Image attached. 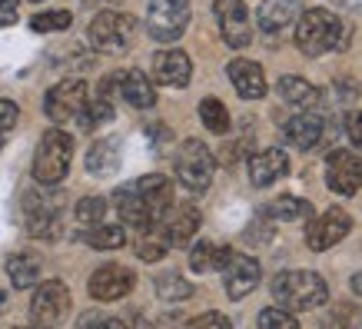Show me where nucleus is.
Here are the masks:
<instances>
[{
    "instance_id": "7c9ffc66",
    "label": "nucleus",
    "mask_w": 362,
    "mask_h": 329,
    "mask_svg": "<svg viewBox=\"0 0 362 329\" xmlns=\"http://www.w3.org/2000/svg\"><path fill=\"white\" fill-rule=\"evenodd\" d=\"M199 120H203V127H206L209 133L223 137V133L230 130V110H226V103H220L216 97H206L199 103Z\"/></svg>"
},
{
    "instance_id": "9b49d317",
    "label": "nucleus",
    "mask_w": 362,
    "mask_h": 329,
    "mask_svg": "<svg viewBox=\"0 0 362 329\" xmlns=\"http://www.w3.org/2000/svg\"><path fill=\"white\" fill-rule=\"evenodd\" d=\"M213 13H216V23H220V33H223V40H226V47L243 50V47L252 44L250 11H246L243 0H216Z\"/></svg>"
},
{
    "instance_id": "f257e3e1",
    "label": "nucleus",
    "mask_w": 362,
    "mask_h": 329,
    "mask_svg": "<svg viewBox=\"0 0 362 329\" xmlns=\"http://www.w3.org/2000/svg\"><path fill=\"white\" fill-rule=\"evenodd\" d=\"M273 296L289 313H309V309H319L326 303L329 286L316 270H286V273H276Z\"/></svg>"
},
{
    "instance_id": "39448f33",
    "label": "nucleus",
    "mask_w": 362,
    "mask_h": 329,
    "mask_svg": "<svg viewBox=\"0 0 362 329\" xmlns=\"http://www.w3.org/2000/svg\"><path fill=\"white\" fill-rule=\"evenodd\" d=\"M173 166H176V180H180L189 193H203V190L213 183V173H216V160H213L206 143H199V140L180 143Z\"/></svg>"
},
{
    "instance_id": "a878e982",
    "label": "nucleus",
    "mask_w": 362,
    "mask_h": 329,
    "mask_svg": "<svg viewBox=\"0 0 362 329\" xmlns=\"http://www.w3.org/2000/svg\"><path fill=\"white\" fill-rule=\"evenodd\" d=\"M226 256L230 250L226 246H216V243H197L193 250H189V266H193V273H209V270H223L226 263Z\"/></svg>"
},
{
    "instance_id": "72a5a7b5",
    "label": "nucleus",
    "mask_w": 362,
    "mask_h": 329,
    "mask_svg": "<svg viewBox=\"0 0 362 329\" xmlns=\"http://www.w3.org/2000/svg\"><path fill=\"white\" fill-rule=\"evenodd\" d=\"M107 217V200L103 197H83L77 203V219L83 226H93V223H103Z\"/></svg>"
},
{
    "instance_id": "6ab92c4d",
    "label": "nucleus",
    "mask_w": 362,
    "mask_h": 329,
    "mask_svg": "<svg viewBox=\"0 0 362 329\" xmlns=\"http://www.w3.org/2000/svg\"><path fill=\"white\" fill-rule=\"evenodd\" d=\"M289 173V156L283 150H263V154L250 156V183L252 187H273L276 180H283Z\"/></svg>"
},
{
    "instance_id": "58836bf2",
    "label": "nucleus",
    "mask_w": 362,
    "mask_h": 329,
    "mask_svg": "<svg viewBox=\"0 0 362 329\" xmlns=\"http://www.w3.org/2000/svg\"><path fill=\"white\" fill-rule=\"evenodd\" d=\"M17 4L21 0H0V27H13L17 23Z\"/></svg>"
},
{
    "instance_id": "423d86ee",
    "label": "nucleus",
    "mask_w": 362,
    "mask_h": 329,
    "mask_svg": "<svg viewBox=\"0 0 362 329\" xmlns=\"http://www.w3.org/2000/svg\"><path fill=\"white\" fill-rule=\"evenodd\" d=\"M187 23H189V0H150V7H146V33L153 40H160V44L180 40Z\"/></svg>"
},
{
    "instance_id": "6e6552de",
    "label": "nucleus",
    "mask_w": 362,
    "mask_h": 329,
    "mask_svg": "<svg viewBox=\"0 0 362 329\" xmlns=\"http://www.w3.org/2000/svg\"><path fill=\"white\" fill-rule=\"evenodd\" d=\"M70 313V289L64 279H44L30 299V319L37 326H57Z\"/></svg>"
},
{
    "instance_id": "c9c22d12",
    "label": "nucleus",
    "mask_w": 362,
    "mask_h": 329,
    "mask_svg": "<svg viewBox=\"0 0 362 329\" xmlns=\"http://www.w3.org/2000/svg\"><path fill=\"white\" fill-rule=\"evenodd\" d=\"M21 120V107L11 100H0V130H13Z\"/></svg>"
},
{
    "instance_id": "2eb2a0df",
    "label": "nucleus",
    "mask_w": 362,
    "mask_h": 329,
    "mask_svg": "<svg viewBox=\"0 0 362 329\" xmlns=\"http://www.w3.org/2000/svg\"><path fill=\"white\" fill-rule=\"evenodd\" d=\"M113 203H117V213L127 226H136V230H146V226H153L156 217L146 197H143V190L136 187V180L133 183H123L117 193H113Z\"/></svg>"
},
{
    "instance_id": "9d476101",
    "label": "nucleus",
    "mask_w": 362,
    "mask_h": 329,
    "mask_svg": "<svg viewBox=\"0 0 362 329\" xmlns=\"http://www.w3.org/2000/svg\"><path fill=\"white\" fill-rule=\"evenodd\" d=\"M326 187L339 197H352L362 187V156L356 150H332L326 156Z\"/></svg>"
},
{
    "instance_id": "4be33fe9",
    "label": "nucleus",
    "mask_w": 362,
    "mask_h": 329,
    "mask_svg": "<svg viewBox=\"0 0 362 329\" xmlns=\"http://www.w3.org/2000/svg\"><path fill=\"white\" fill-rule=\"evenodd\" d=\"M120 97L136 110H150L156 103V87L143 70H127L120 74Z\"/></svg>"
},
{
    "instance_id": "cd10ccee",
    "label": "nucleus",
    "mask_w": 362,
    "mask_h": 329,
    "mask_svg": "<svg viewBox=\"0 0 362 329\" xmlns=\"http://www.w3.org/2000/svg\"><path fill=\"white\" fill-rule=\"evenodd\" d=\"M113 120V103L107 97H87V103H83V110L77 113V123L83 127V130H97V127H103V123Z\"/></svg>"
},
{
    "instance_id": "412c9836",
    "label": "nucleus",
    "mask_w": 362,
    "mask_h": 329,
    "mask_svg": "<svg viewBox=\"0 0 362 329\" xmlns=\"http://www.w3.org/2000/svg\"><path fill=\"white\" fill-rule=\"evenodd\" d=\"M303 13V0H263V7L256 13V23L263 33H279Z\"/></svg>"
},
{
    "instance_id": "20e7f679",
    "label": "nucleus",
    "mask_w": 362,
    "mask_h": 329,
    "mask_svg": "<svg viewBox=\"0 0 362 329\" xmlns=\"http://www.w3.org/2000/svg\"><path fill=\"white\" fill-rule=\"evenodd\" d=\"M136 37V17L123 11H100L90 21L87 40L100 54H123Z\"/></svg>"
},
{
    "instance_id": "0eeeda50",
    "label": "nucleus",
    "mask_w": 362,
    "mask_h": 329,
    "mask_svg": "<svg viewBox=\"0 0 362 329\" xmlns=\"http://www.w3.org/2000/svg\"><path fill=\"white\" fill-rule=\"evenodd\" d=\"M87 97H90L87 80L66 77V80H60L57 87L47 90V97H44V113L57 123V127H60V123H66V120H77V113L83 110Z\"/></svg>"
},
{
    "instance_id": "2f4dec72",
    "label": "nucleus",
    "mask_w": 362,
    "mask_h": 329,
    "mask_svg": "<svg viewBox=\"0 0 362 329\" xmlns=\"http://www.w3.org/2000/svg\"><path fill=\"white\" fill-rule=\"evenodd\" d=\"M83 240H87L93 250H120L123 243H127V233H123V226H103V223H93V226L83 233Z\"/></svg>"
},
{
    "instance_id": "ea45409f",
    "label": "nucleus",
    "mask_w": 362,
    "mask_h": 329,
    "mask_svg": "<svg viewBox=\"0 0 362 329\" xmlns=\"http://www.w3.org/2000/svg\"><path fill=\"white\" fill-rule=\"evenodd\" d=\"M80 326H123V319H110V316L87 313V316H80Z\"/></svg>"
},
{
    "instance_id": "b1692460",
    "label": "nucleus",
    "mask_w": 362,
    "mask_h": 329,
    "mask_svg": "<svg viewBox=\"0 0 362 329\" xmlns=\"http://www.w3.org/2000/svg\"><path fill=\"white\" fill-rule=\"evenodd\" d=\"M276 93H279L283 103H289V107H296V110H309L319 103V90L303 77H279Z\"/></svg>"
},
{
    "instance_id": "aec40b11",
    "label": "nucleus",
    "mask_w": 362,
    "mask_h": 329,
    "mask_svg": "<svg viewBox=\"0 0 362 329\" xmlns=\"http://www.w3.org/2000/svg\"><path fill=\"white\" fill-rule=\"evenodd\" d=\"M322 133H326V120H322L319 113H309V110L296 113L293 120L286 123V140H289V146H296L303 154H309L313 146H319Z\"/></svg>"
},
{
    "instance_id": "f03ea898",
    "label": "nucleus",
    "mask_w": 362,
    "mask_h": 329,
    "mask_svg": "<svg viewBox=\"0 0 362 329\" xmlns=\"http://www.w3.org/2000/svg\"><path fill=\"white\" fill-rule=\"evenodd\" d=\"M342 27L339 17L326 7H303V13L296 17V47L306 57H322L329 54L332 47H339Z\"/></svg>"
},
{
    "instance_id": "f3484780",
    "label": "nucleus",
    "mask_w": 362,
    "mask_h": 329,
    "mask_svg": "<svg viewBox=\"0 0 362 329\" xmlns=\"http://www.w3.org/2000/svg\"><path fill=\"white\" fill-rule=\"evenodd\" d=\"M189 77H193V64H189V57L183 50H160L153 57V80L156 83H163V87H187Z\"/></svg>"
},
{
    "instance_id": "393cba45",
    "label": "nucleus",
    "mask_w": 362,
    "mask_h": 329,
    "mask_svg": "<svg viewBox=\"0 0 362 329\" xmlns=\"http://www.w3.org/2000/svg\"><path fill=\"white\" fill-rule=\"evenodd\" d=\"M7 276H11L13 289H30L40 279V260L30 253H13L7 260Z\"/></svg>"
},
{
    "instance_id": "473e14b6",
    "label": "nucleus",
    "mask_w": 362,
    "mask_h": 329,
    "mask_svg": "<svg viewBox=\"0 0 362 329\" xmlns=\"http://www.w3.org/2000/svg\"><path fill=\"white\" fill-rule=\"evenodd\" d=\"M74 23V13L70 11H47V13H37L30 21V30L37 33H54V30H66Z\"/></svg>"
},
{
    "instance_id": "7ed1b4c3",
    "label": "nucleus",
    "mask_w": 362,
    "mask_h": 329,
    "mask_svg": "<svg viewBox=\"0 0 362 329\" xmlns=\"http://www.w3.org/2000/svg\"><path fill=\"white\" fill-rule=\"evenodd\" d=\"M70 160H74V137L64 133L60 127L47 130L40 137L37 156H33V176H37V183L57 187L70 173Z\"/></svg>"
},
{
    "instance_id": "c85d7f7f",
    "label": "nucleus",
    "mask_w": 362,
    "mask_h": 329,
    "mask_svg": "<svg viewBox=\"0 0 362 329\" xmlns=\"http://www.w3.org/2000/svg\"><path fill=\"white\" fill-rule=\"evenodd\" d=\"M266 217H273V219H309L313 217V203L286 193V197L273 200V203L266 207Z\"/></svg>"
},
{
    "instance_id": "ddd939ff",
    "label": "nucleus",
    "mask_w": 362,
    "mask_h": 329,
    "mask_svg": "<svg viewBox=\"0 0 362 329\" xmlns=\"http://www.w3.org/2000/svg\"><path fill=\"white\" fill-rule=\"evenodd\" d=\"M259 279H263L259 263H256L252 256H246V253H233L230 250L226 263H223V286H226V296L230 299L250 296L252 289L259 286Z\"/></svg>"
},
{
    "instance_id": "4c0bfd02",
    "label": "nucleus",
    "mask_w": 362,
    "mask_h": 329,
    "mask_svg": "<svg viewBox=\"0 0 362 329\" xmlns=\"http://www.w3.org/2000/svg\"><path fill=\"white\" fill-rule=\"evenodd\" d=\"M189 326H220V329H230V319L223 313H203V316L189 319Z\"/></svg>"
},
{
    "instance_id": "f704fd0d",
    "label": "nucleus",
    "mask_w": 362,
    "mask_h": 329,
    "mask_svg": "<svg viewBox=\"0 0 362 329\" xmlns=\"http://www.w3.org/2000/svg\"><path fill=\"white\" fill-rule=\"evenodd\" d=\"M259 326L263 329H296L299 326V319L289 313V309H283V306H269V309H263L259 313Z\"/></svg>"
},
{
    "instance_id": "37998d69",
    "label": "nucleus",
    "mask_w": 362,
    "mask_h": 329,
    "mask_svg": "<svg viewBox=\"0 0 362 329\" xmlns=\"http://www.w3.org/2000/svg\"><path fill=\"white\" fill-rule=\"evenodd\" d=\"M33 4H40V0H33Z\"/></svg>"
},
{
    "instance_id": "e433bc0d",
    "label": "nucleus",
    "mask_w": 362,
    "mask_h": 329,
    "mask_svg": "<svg viewBox=\"0 0 362 329\" xmlns=\"http://www.w3.org/2000/svg\"><path fill=\"white\" fill-rule=\"evenodd\" d=\"M346 133H349V140L356 146H362V110H352L346 117Z\"/></svg>"
},
{
    "instance_id": "1a4fd4ad",
    "label": "nucleus",
    "mask_w": 362,
    "mask_h": 329,
    "mask_svg": "<svg viewBox=\"0 0 362 329\" xmlns=\"http://www.w3.org/2000/svg\"><path fill=\"white\" fill-rule=\"evenodd\" d=\"M352 230V217L342 207H329L326 213H319L313 223H306V243L309 250H332L336 243H342Z\"/></svg>"
},
{
    "instance_id": "5701e85b",
    "label": "nucleus",
    "mask_w": 362,
    "mask_h": 329,
    "mask_svg": "<svg viewBox=\"0 0 362 329\" xmlns=\"http://www.w3.org/2000/svg\"><path fill=\"white\" fill-rule=\"evenodd\" d=\"M120 170V143L97 140L87 150V173L90 176H110Z\"/></svg>"
},
{
    "instance_id": "a19ab883",
    "label": "nucleus",
    "mask_w": 362,
    "mask_h": 329,
    "mask_svg": "<svg viewBox=\"0 0 362 329\" xmlns=\"http://www.w3.org/2000/svg\"><path fill=\"white\" fill-rule=\"evenodd\" d=\"M352 293H356V296H362V273H356V276H352Z\"/></svg>"
},
{
    "instance_id": "bb28decb",
    "label": "nucleus",
    "mask_w": 362,
    "mask_h": 329,
    "mask_svg": "<svg viewBox=\"0 0 362 329\" xmlns=\"http://www.w3.org/2000/svg\"><path fill=\"white\" fill-rule=\"evenodd\" d=\"M166 250H170V243H166L163 230H160V223L146 226V230H143V236L136 240V256H140V260H146V263H156V260H163Z\"/></svg>"
},
{
    "instance_id": "dca6fc26",
    "label": "nucleus",
    "mask_w": 362,
    "mask_h": 329,
    "mask_svg": "<svg viewBox=\"0 0 362 329\" xmlns=\"http://www.w3.org/2000/svg\"><path fill=\"white\" fill-rule=\"evenodd\" d=\"M199 223H203V217H199L197 207H170L166 209V217L160 219V230H163L166 243L170 246H189V240L199 233Z\"/></svg>"
},
{
    "instance_id": "a211bd4d",
    "label": "nucleus",
    "mask_w": 362,
    "mask_h": 329,
    "mask_svg": "<svg viewBox=\"0 0 362 329\" xmlns=\"http://www.w3.org/2000/svg\"><path fill=\"white\" fill-rule=\"evenodd\" d=\"M226 74H230V83L236 87V93H240L243 100L266 97V74L256 60H243V57H236V60L226 64Z\"/></svg>"
},
{
    "instance_id": "f8f14e48",
    "label": "nucleus",
    "mask_w": 362,
    "mask_h": 329,
    "mask_svg": "<svg viewBox=\"0 0 362 329\" xmlns=\"http://www.w3.org/2000/svg\"><path fill=\"white\" fill-rule=\"evenodd\" d=\"M23 213H27V233L30 236H37V240H57L60 236V200L27 193Z\"/></svg>"
},
{
    "instance_id": "79ce46f5",
    "label": "nucleus",
    "mask_w": 362,
    "mask_h": 329,
    "mask_svg": "<svg viewBox=\"0 0 362 329\" xmlns=\"http://www.w3.org/2000/svg\"><path fill=\"white\" fill-rule=\"evenodd\" d=\"M0 150H4V133H0Z\"/></svg>"
},
{
    "instance_id": "c756f323",
    "label": "nucleus",
    "mask_w": 362,
    "mask_h": 329,
    "mask_svg": "<svg viewBox=\"0 0 362 329\" xmlns=\"http://www.w3.org/2000/svg\"><path fill=\"white\" fill-rule=\"evenodd\" d=\"M156 296L163 303H183V299L193 296V283L183 279L180 273H163L156 276Z\"/></svg>"
},
{
    "instance_id": "4468645a",
    "label": "nucleus",
    "mask_w": 362,
    "mask_h": 329,
    "mask_svg": "<svg viewBox=\"0 0 362 329\" xmlns=\"http://www.w3.org/2000/svg\"><path fill=\"white\" fill-rule=\"evenodd\" d=\"M133 286H136V276H133L130 266L107 263L90 276L87 289H90V296L100 299V303H117V299H123L127 293H130Z\"/></svg>"
}]
</instances>
